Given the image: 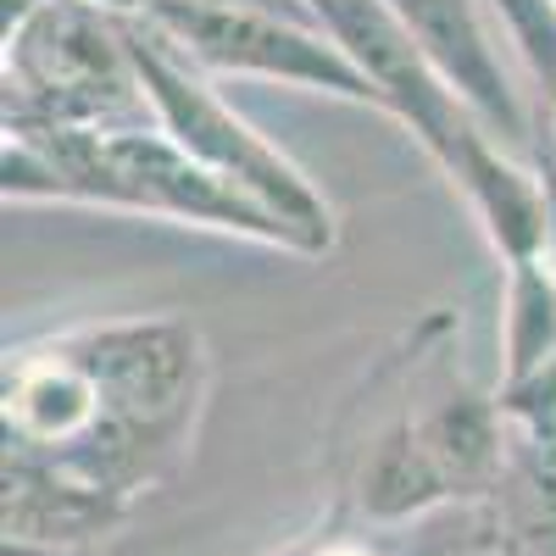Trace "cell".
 <instances>
[{
  "instance_id": "cell-1",
  "label": "cell",
  "mask_w": 556,
  "mask_h": 556,
  "mask_svg": "<svg viewBox=\"0 0 556 556\" xmlns=\"http://www.w3.org/2000/svg\"><path fill=\"white\" fill-rule=\"evenodd\" d=\"M206 384L212 351L173 312L73 323L7 351V456L128 506L190 456Z\"/></svg>"
},
{
  "instance_id": "cell-2",
  "label": "cell",
  "mask_w": 556,
  "mask_h": 556,
  "mask_svg": "<svg viewBox=\"0 0 556 556\" xmlns=\"http://www.w3.org/2000/svg\"><path fill=\"white\" fill-rule=\"evenodd\" d=\"M0 190L23 206H96L178 228H212L290 251V235L156 123L134 128H7ZM295 256V251H290Z\"/></svg>"
},
{
  "instance_id": "cell-3",
  "label": "cell",
  "mask_w": 556,
  "mask_h": 556,
  "mask_svg": "<svg viewBox=\"0 0 556 556\" xmlns=\"http://www.w3.org/2000/svg\"><path fill=\"white\" fill-rule=\"evenodd\" d=\"M134 28V56H139V84L162 134H173L212 178H223L235 195H245L256 212H267L290 235L295 256H329L340 240V217L329 195L290 162V151H278L273 139L228 106L217 78L190 67L173 45L146 23L128 17Z\"/></svg>"
},
{
  "instance_id": "cell-4",
  "label": "cell",
  "mask_w": 556,
  "mask_h": 556,
  "mask_svg": "<svg viewBox=\"0 0 556 556\" xmlns=\"http://www.w3.org/2000/svg\"><path fill=\"white\" fill-rule=\"evenodd\" d=\"M7 128H134L156 123L139 84L134 28L89 0H45L0 39Z\"/></svg>"
},
{
  "instance_id": "cell-5",
  "label": "cell",
  "mask_w": 556,
  "mask_h": 556,
  "mask_svg": "<svg viewBox=\"0 0 556 556\" xmlns=\"http://www.w3.org/2000/svg\"><path fill=\"white\" fill-rule=\"evenodd\" d=\"M146 17L173 51L206 78H262L329 96L351 106H374V84L317 23V12H267V7H184V0H146Z\"/></svg>"
},
{
  "instance_id": "cell-6",
  "label": "cell",
  "mask_w": 556,
  "mask_h": 556,
  "mask_svg": "<svg viewBox=\"0 0 556 556\" xmlns=\"http://www.w3.org/2000/svg\"><path fill=\"white\" fill-rule=\"evenodd\" d=\"M395 17L406 23L412 45L424 51V62L440 73V84L468 106L506 151L534 162L545 123L540 101L529 89V73L518 56L501 51L506 28L484 0H390Z\"/></svg>"
},
{
  "instance_id": "cell-7",
  "label": "cell",
  "mask_w": 556,
  "mask_h": 556,
  "mask_svg": "<svg viewBox=\"0 0 556 556\" xmlns=\"http://www.w3.org/2000/svg\"><path fill=\"white\" fill-rule=\"evenodd\" d=\"M556 362V251L501 267V384Z\"/></svg>"
},
{
  "instance_id": "cell-8",
  "label": "cell",
  "mask_w": 556,
  "mask_h": 556,
  "mask_svg": "<svg viewBox=\"0 0 556 556\" xmlns=\"http://www.w3.org/2000/svg\"><path fill=\"white\" fill-rule=\"evenodd\" d=\"M184 7H267V12H312L306 0H184Z\"/></svg>"
},
{
  "instance_id": "cell-9",
  "label": "cell",
  "mask_w": 556,
  "mask_h": 556,
  "mask_svg": "<svg viewBox=\"0 0 556 556\" xmlns=\"http://www.w3.org/2000/svg\"><path fill=\"white\" fill-rule=\"evenodd\" d=\"M301 556H379V551H367V545H356V540H317V545H306Z\"/></svg>"
}]
</instances>
